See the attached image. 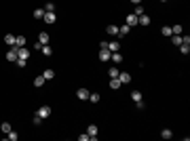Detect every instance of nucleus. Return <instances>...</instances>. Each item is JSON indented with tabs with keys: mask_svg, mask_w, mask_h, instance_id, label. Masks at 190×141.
I'll return each instance as SVG.
<instances>
[{
	"mask_svg": "<svg viewBox=\"0 0 190 141\" xmlns=\"http://www.w3.org/2000/svg\"><path fill=\"white\" fill-rule=\"evenodd\" d=\"M87 135H89L91 139H97V135H99V129H97V124H89V126H87Z\"/></svg>",
	"mask_w": 190,
	"mask_h": 141,
	"instance_id": "1",
	"label": "nucleus"
},
{
	"mask_svg": "<svg viewBox=\"0 0 190 141\" xmlns=\"http://www.w3.org/2000/svg\"><path fill=\"white\" fill-rule=\"evenodd\" d=\"M89 139H91V137H89L87 133H83V135H78V141H89Z\"/></svg>",
	"mask_w": 190,
	"mask_h": 141,
	"instance_id": "37",
	"label": "nucleus"
},
{
	"mask_svg": "<svg viewBox=\"0 0 190 141\" xmlns=\"http://www.w3.org/2000/svg\"><path fill=\"white\" fill-rule=\"evenodd\" d=\"M161 34H163V36H173V32H171V28H169V25H165V28L161 30Z\"/></svg>",
	"mask_w": 190,
	"mask_h": 141,
	"instance_id": "29",
	"label": "nucleus"
},
{
	"mask_svg": "<svg viewBox=\"0 0 190 141\" xmlns=\"http://www.w3.org/2000/svg\"><path fill=\"white\" fill-rule=\"evenodd\" d=\"M15 47H17V48L25 47V36H17V42H15Z\"/></svg>",
	"mask_w": 190,
	"mask_h": 141,
	"instance_id": "23",
	"label": "nucleus"
},
{
	"mask_svg": "<svg viewBox=\"0 0 190 141\" xmlns=\"http://www.w3.org/2000/svg\"><path fill=\"white\" fill-rule=\"evenodd\" d=\"M118 80H120L123 84L131 82V74H129V72H118Z\"/></svg>",
	"mask_w": 190,
	"mask_h": 141,
	"instance_id": "6",
	"label": "nucleus"
},
{
	"mask_svg": "<svg viewBox=\"0 0 190 141\" xmlns=\"http://www.w3.org/2000/svg\"><path fill=\"white\" fill-rule=\"evenodd\" d=\"M120 87H123V82H120L118 78H110V89H112V91H116V89H120Z\"/></svg>",
	"mask_w": 190,
	"mask_h": 141,
	"instance_id": "12",
	"label": "nucleus"
},
{
	"mask_svg": "<svg viewBox=\"0 0 190 141\" xmlns=\"http://www.w3.org/2000/svg\"><path fill=\"white\" fill-rule=\"evenodd\" d=\"M131 99H133V101H142L144 97H142V93H140V91H133V93H131Z\"/></svg>",
	"mask_w": 190,
	"mask_h": 141,
	"instance_id": "28",
	"label": "nucleus"
},
{
	"mask_svg": "<svg viewBox=\"0 0 190 141\" xmlns=\"http://www.w3.org/2000/svg\"><path fill=\"white\" fill-rule=\"evenodd\" d=\"M129 32H131V28H129L127 23H125V25H120V28H118V38H120V36H127Z\"/></svg>",
	"mask_w": 190,
	"mask_h": 141,
	"instance_id": "15",
	"label": "nucleus"
},
{
	"mask_svg": "<svg viewBox=\"0 0 190 141\" xmlns=\"http://www.w3.org/2000/svg\"><path fill=\"white\" fill-rule=\"evenodd\" d=\"M45 21H47L49 25H53L55 21H57V15H55V11H49V13H45V17H42Z\"/></svg>",
	"mask_w": 190,
	"mask_h": 141,
	"instance_id": "2",
	"label": "nucleus"
},
{
	"mask_svg": "<svg viewBox=\"0 0 190 141\" xmlns=\"http://www.w3.org/2000/svg\"><path fill=\"white\" fill-rule=\"evenodd\" d=\"M108 51L110 53H116V51H120V44L116 40H112V42H108Z\"/></svg>",
	"mask_w": 190,
	"mask_h": 141,
	"instance_id": "13",
	"label": "nucleus"
},
{
	"mask_svg": "<svg viewBox=\"0 0 190 141\" xmlns=\"http://www.w3.org/2000/svg\"><path fill=\"white\" fill-rule=\"evenodd\" d=\"M38 42H42V44H49V34H47V32H40V36H38Z\"/></svg>",
	"mask_w": 190,
	"mask_h": 141,
	"instance_id": "20",
	"label": "nucleus"
},
{
	"mask_svg": "<svg viewBox=\"0 0 190 141\" xmlns=\"http://www.w3.org/2000/svg\"><path fill=\"white\" fill-rule=\"evenodd\" d=\"M161 137H163V139H171V137H173L171 129H163V131H161Z\"/></svg>",
	"mask_w": 190,
	"mask_h": 141,
	"instance_id": "19",
	"label": "nucleus"
},
{
	"mask_svg": "<svg viewBox=\"0 0 190 141\" xmlns=\"http://www.w3.org/2000/svg\"><path fill=\"white\" fill-rule=\"evenodd\" d=\"M110 55H112V53H110L108 48H106V51H99V59H101V61H110Z\"/></svg>",
	"mask_w": 190,
	"mask_h": 141,
	"instance_id": "16",
	"label": "nucleus"
},
{
	"mask_svg": "<svg viewBox=\"0 0 190 141\" xmlns=\"http://www.w3.org/2000/svg\"><path fill=\"white\" fill-rule=\"evenodd\" d=\"M129 2H133V4H142V0H129Z\"/></svg>",
	"mask_w": 190,
	"mask_h": 141,
	"instance_id": "40",
	"label": "nucleus"
},
{
	"mask_svg": "<svg viewBox=\"0 0 190 141\" xmlns=\"http://www.w3.org/2000/svg\"><path fill=\"white\" fill-rule=\"evenodd\" d=\"M38 116H40V118H49V116H51V107H49V105H40V107H38Z\"/></svg>",
	"mask_w": 190,
	"mask_h": 141,
	"instance_id": "4",
	"label": "nucleus"
},
{
	"mask_svg": "<svg viewBox=\"0 0 190 141\" xmlns=\"http://www.w3.org/2000/svg\"><path fill=\"white\" fill-rule=\"evenodd\" d=\"M125 23H127L129 28H135V25H137V15H133V13L127 15V17H125Z\"/></svg>",
	"mask_w": 190,
	"mask_h": 141,
	"instance_id": "3",
	"label": "nucleus"
},
{
	"mask_svg": "<svg viewBox=\"0 0 190 141\" xmlns=\"http://www.w3.org/2000/svg\"><path fill=\"white\" fill-rule=\"evenodd\" d=\"M89 101H91V103H97V101H99V95H97V93H91V95H89Z\"/></svg>",
	"mask_w": 190,
	"mask_h": 141,
	"instance_id": "33",
	"label": "nucleus"
},
{
	"mask_svg": "<svg viewBox=\"0 0 190 141\" xmlns=\"http://www.w3.org/2000/svg\"><path fill=\"white\" fill-rule=\"evenodd\" d=\"M180 53H182V55H188L190 53V44H184V42H182V44H180Z\"/></svg>",
	"mask_w": 190,
	"mask_h": 141,
	"instance_id": "27",
	"label": "nucleus"
},
{
	"mask_svg": "<svg viewBox=\"0 0 190 141\" xmlns=\"http://www.w3.org/2000/svg\"><path fill=\"white\" fill-rule=\"evenodd\" d=\"M150 21H152V19H150V17H148L146 13H144V15H140V17H137V23H140V25H150Z\"/></svg>",
	"mask_w": 190,
	"mask_h": 141,
	"instance_id": "9",
	"label": "nucleus"
},
{
	"mask_svg": "<svg viewBox=\"0 0 190 141\" xmlns=\"http://www.w3.org/2000/svg\"><path fill=\"white\" fill-rule=\"evenodd\" d=\"M133 15H137V17L144 15V6H142V4H135V13H133Z\"/></svg>",
	"mask_w": 190,
	"mask_h": 141,
	"instance_id": "32",
	"label": "nucleus"
},
{
	"mask_svg": "<svg viewBox=\"0 0 190 141\" xmlns=\"http://www.w3.org/2000/svg\"><path fill=\"white\" fill-rule=\"evenodd\" d=\"M161 2H167V0H161Z\"/></svg>",
	"mask_w": 190,
	"mask_h": 141,
	"instance_id": "41",
	"label": "nucleus"
},
{
	"mask_svg": "<svg viewBox=\"0 0 190 141\" xmlns=\"http://www.w3.org/2000/svg\"><path fill=\"white\" fill-rule=\"evenodd\" d=\"M4 42H6L8 47H15V42H17V36H13V34H6V36H4Z\"/></svg>",
	"mask_w": 190,
	"mask_h": 141,
	"instance_id": "10",
	"label": "nucleus"
},
{
	"mask_svg": "<svg viewBox=\"0 0 190 141\" xmlns=\"http://www.w3.org/2000/svg\"><path fill=\"white\" fill-rule=\"evenodd\" d=\"M6 61H17V47H13L11 51H6Z\"/></svg>",
	"mask_w": 190,
	"mask_h": 141,
	"instance_id": "7",
	"label": "nucleus"
},
{
	"mask_svg": "<svg viewBox=\"0 0 190 141\" xmlns=\"http://www.w3.org/2000/svg\"><path fill=\"white\" fill-rule=\"evenodd\" d=\"M45 13H47L45 8H36V11H34V19H42V17H45Z\"/></svg>",
	"mask_w": 190,
	"mask_h": 141,
	"instance_id": "21",
	"label": "nucleus"
},
{
	"mask_svg": "<svg viewBox=\"0 0 190 141\" xmlns=\"http://www.w3.org/2000/svg\"><path fill=\"white\" fill-rule=\"evenodd\" d=\"M171 40H173V44H175V47H180V44H182V34H173V36H171Z\"/></svg>",
	"mask_w": 190,
	"mask_h": 141,
	"instance_id": "22",
	"label": "nucleus"
},
{
	"mask_svg": "<svg viewBox=\"0 0 190 141\" xmlns=\"http://www.w3.org/2000/svg\"><path fill=\"white\" fill-rule=\"evenodd\" d=\"M110 61H114V63L118 65V63H123V55L116 51V53H112V55H110Z\"/></svg>",
	"mask_w": 190,
	"mask_h": 141,
	"instance_id": "11",
	"label": "nucleus"
},
{
	"mask_svg": "<svg viewBox=\"0 0 190 141\" xmlns=\"http://www.w3.org/2000/svg\"><path fill=\"white\" fill-rule=\"evenodd\" d=\"M99 48H101V51H106V48H108V42H106V40H101V44H99Z\"/></svg>",
	"mask_w": 190,
	"mask_h": 141,
	"instance_id": "39",
	"label": "nucleus"
},
{
	"mask_svg": "<svg viewBox=\"0 0 190 141\" xmlns=\"http://www.w3.org/2000/svg\"><path fill=\"white\" fill-rule=\"evenodd\" d=\"M45 11H55V4H53V2H47V4H45Z\"/></svg>",
	"mask_w": 190,
	"mask_h": 141,
	"instance_id": "35",
	"label": "nucleus"
},
{
	"mask_svg": "<svg viewBox=\"0 0 190 141\" xmlns=\"http://www.w3.org/2000/svg\"><path fill=\"white\" fill-rule=\"evenodd\" d=\"M0 131H2V133H8V131H13V129H11V122H2V124H0Z\"/></svg>",
	"mask_w": 190,
	"mask_h": 141,
	"instance_id": "26",
	"label": "nucleus"
},
{
	"mask_svg": "<svg viewBox=\"0 0 190 141\" xmlns=\"http://www.w3.org/2000/svg\"><path fill=\"white\" fill-rule=\"evenodd\" d=\"M15 63H17V67H25V65H28V59H21V57H17V61H15Z\"/></svg>",
	"mask_w": 190,
	"mask_h": 141,
	"instance_id": "30",
	"label": "nucleus"
},
{
	"mask_svg": "<svg viewBox=\"0 0 190 141\" xmlns=\"http://www.w3.org/2000/svg\"><path fill=\"white\" fill-rule=\"evenodd\" d=\"M171 32H173V34H182L184 30H182V25H173V28H171Z\"/></svg>",
	"mask_w": 190,
	"mask_h": 141,
	"instance_id": "34",
	"label": "nucleus"
},
{
	"mask_svg": "<svg viewBox=\"0 0 190 141\" xmlns=\"http://www.w3.org/2000/svg\"><path fill=\"white\" fill-rule=\"evenodd\" d=\"M42 48V42H34V51H40Z\"/></svg>",
	"mask_w": 190,
	"mask_h": 141,
	"instance_id": "38",
	"label": "nucleus"
},
{
	"mask_svg": "<svg viewBox=\"0 0 190 141\" xmlns=\"http://www.w3.org/2000/svg\"><path fill=\"white\" fill-rule=\"evenodd\" d=\"M89 91H87V89H78V91H76V97H78V99H80V101H89Z\"/></svg>",
	"mask_w": 190,
	"mask_h": 141,
	"instance_id": "5",
	"label": "nucleus"
},
{
	"mask_svg": "<svg viewBox=\"0 0 190 141\" xmlns=\"http://www.w3.org/2000/svg\"><path fill=\"white\" fill-rule=\"evenodd\" d=\"M45 82H47V80H45L42 76H36V78H34V87H36V89H40V87H45Z\"/></svg>",
	"mask_w": 190,
	"mask_h": 141,
	"instance_id": "17",
	"label": "nucleus"
},
{
	"mask_svg": "<svg viewBox=\"0 0 190 141\" xmlns=\"http://www.w3.org/2000/svg\"><path fill=\"white\" fill-rule=\"evenodd\" d=\"M106 32H108L110 36H118V28H116V25H108V28H106Z\"/></svg>",
	"mask_w": 190,
	"mask_h": 141,
	"instance_id": "18",
	"label": "nucleus"
},
{
	"mask_svg": "<svg viewBox=\"0 0 190 141\" xmlns=\"http://www.w3.org/2000/svg\"><path fill=\"white\" fill-rule=\"evenodd\" d=\"M40 51H42V55H47V57H51V55H53V48L49 47V44H42V48H40Z\"/></svg>",
	"mask_w": 190,
	"mask_h": 141,
	"instance_id": "24",
	"label": "nucleus"
},
{
	"mask_svg": "<svg viewBox=\"0 0 190 141\" xmlns=\"http://www.w3.org/2000/svg\"><path fill=\"white\" fill-rule=\"evenodd\" d=\"M17 57H21V59H30V51H28L25 47L17 48Z\"/></svg>",
	"mask_w": 190,
	"mask_h": 141,
	"instance_id": "8",
	"label": "nucleus"
},
{
	"mask_svg": "<svg viewBox=\"0 0 190 141\" xmlns=\"http://www.w3.org/2000/svg\"><path fill=\"white\" fill-rule=\"evenodd\" d=\"M108 74H110V78H118V67H110Z\"/></svg>",
	"mask_w": 190,
	"mask_h": 141,
	"instance_id": "31",
	"label": "nucleus"
},
{
	"mask_svg": "<svg viewBox=\"0 0 190 141\" xmlns=\"http://www.w3.org/2000/svg\"><path fill=\"white\" fill-rule=\"evenodd\" d=\"M17 137H19L17 131H8V133H6V139H8V141H17Z\"/></svg>",
	"mask_w": 190,
	"mask_h": 141,
	"instance_id": "25",
	"label": "nucleus"
},
{
	"mask_svg": "<svg viewBox=\"0 0 190 141\" xmlns=\"http://www.w3.org/2000/svg\"><path fill=\"white\" fill-rule=\"evenodd\" d=\"M32 122H34V124H36V126H38V124H40V122H42V118H40V116H38V114H36V116H34V118H32Z\"/></svg>",
	"mask_w": 190,
	"mask_h": 141,
	"instance_id": "36",
	"label": "nucleus"
},
{
	"mask_svg": "<svg viewBox=\"0 0 190 141\" xmlns=\"http://www.w3.org/2000/svg\"><path fill=\"white\" fill-rule=\"evenodd\" d=\"M42 78H45V80H53V78H55V72H53L51 67H47V70L42 72Z\"/></svg>",
	"mask_w": 190,
	"mask_h": 141,
	"instance_id": "14",
	"label": "nucleus"
}]
</instances>
